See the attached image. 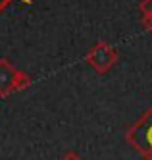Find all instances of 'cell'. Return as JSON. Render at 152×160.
Instances as JSON below:
<instances>
[{
  "mask_svg": "<svg viewBox=\"0 0 152 160\" xmlns=\"http://www.w3.org/2000/svg\"><path fill=\"white\" fill-rule=\"evenodd\" d=\"M14 2V0H0V12H4V10ZM19 2H23V4H31V0H19Z\"/></svg>",
  "mask_w": 152,
  "mask_h": 160,
  "instance_id": "ba28073f",
  "label": "cell"
},
{
  "mask_svg": "<svg viewBox=\"0 0 152 160\" xmlns=\"http://www.w3.org/2000/svg\"><path fill=\"white\" fill-rule=\"evenodd\" d=\"M19 70L12 66L8 58H0V98H6L16 93V79Z\"/></svg>",
  "mask_w": 152,
  "mask_h": 160,
  "instance_id": "3957f363",
  "label": "cell"
},
{
  "mask_svg": "<svg viewBox=\"0 0 152 160\" xmlns=\"http://www.w3.org/2000/svg\"><path fill=\"white\" fill-rule=\"evenodd\" d=\"M60 160H83V158H81L79 152H75V151H67V152H64L60 156Z\"/></svg>",
  "mask_w": 152,
  "mask_h": 160,
  "instance_id": "52a82bcc",
  "label": "cell"
},
{
  "mask_svg": "<svg viewBox=\"0 0 152 160\" xmlns=\"http://www.w3.org/2000/svg\"><path fill=\"white\" fill-rule=\"evenodd\" d=\"M118 60H120V52L106 41L95 42L85 54V62L92 68V72L98 73V75L108 73L112 68L118 64Z\"/></svg>",
  "mask_w": 152,
  "mask_h": 160,
  "instance_id": "7a4b0ae2",
  "label": "cell"
},
{
  "mask_svg": "<svg viewBox=\"0 0 152 160\" xmlns=\"http://www.w3.org/2000/svg\"><path fill=\"white\" fill-rule=\"evenodd\" d=\"M139 10H141V14H143V16L152 14V0H141V4H139Z\"/></svg>",
  "mask_w": 152,
  "mask_h": 160,
  "instance_id": "5b68a950",
  "label": "cell"
},
{
  "mask_svg": "<svg viewBox=\"0 0 152 160\" xmlns=\"http://www.w3.org/2000/svg\"><path fill=\"white\" fill-rule=\"evenodd\" d=\"M141 25H143V29H145V31L152 33V14H146V16H143V18H141Z\"/></svg>",
  "mask_w": 152,
  "mask_h": 160,
  "instance_id": "8992f818",
  "label": "cell"
},
{
  "mask_svg": "<svg viewBox=\"0 0 152 160\" xmlns=\"http://www.w3.org/2000/svg\"><path fill=\"white\" fill-rule=\"evenodd\" d=\"M125 141L145 160H152V104L141 118L125 129Z\"/></svg>",
  "mask_w": 152,
  "mask_h": 160,
  "instance_id": "6da1fadb",
  "label": "cell"
},
{
  "mask_svg": "<svg viewBox=\"0 0 152 160\" xmlns=\"http://www.w3.org/2000/svg\"><path fill=\"white\" fill-rule=\"evenodd\" d=\"M31 83H33L31 75H29V73H25L23 70H19V73H17V79H16V93L29 89V87H31Z\"/></svg>",
  "mask_w": 152,
  "mask_h": 160,
  "instance_id": "277c9868",
  "label": "cell"
}]
</instances>
